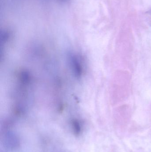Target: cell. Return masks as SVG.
I'll return each instance as SVG.
<instances>
[{"mask_svg": "<svg viewBox=\"0 0 151 152\" xmlns=\"http://www.w3.org/2000/svg\"><path fill=\"white\" fill-rule=\"evenodd\" d=\"M72 127L74 133L76 135H79L81 133V126L79 121L73 120L72 121Z\"/></svg>", "mask_w": 151, "mask_h": 152, "instance_id": "6da1fadb", "label": "cell"}]
</instances>
